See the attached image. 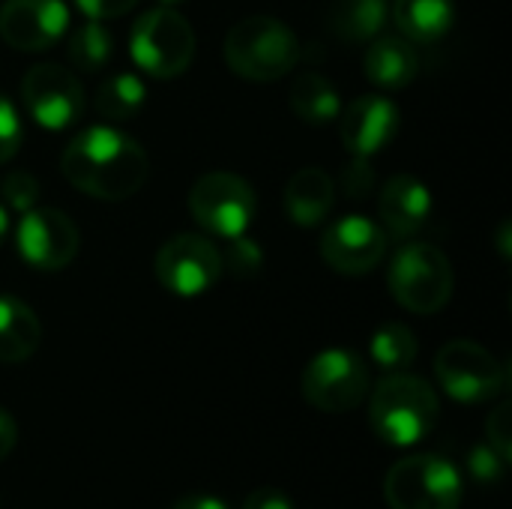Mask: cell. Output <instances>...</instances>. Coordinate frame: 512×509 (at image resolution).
Returning a JSON list of instances; mask_svg holds the SVG:
<instances>
[{"mask_svg": "<svg viewBox=\"0 0 512 509\" xmlns=\"http://www.w3.org/2000/svg\"><path fill=\"white\" fill-rule=\"evenodd\" d=\"M60 171L75 189L90 198L123 201L144 186L150 159L132 135L102 123L78 132L66 144L60 156Z\"/></svg>", "mask_w": 512, "mask_h": 509, "instance_id": "1", "label": "cell"}, {"mask_svg": "<svg viewBox=\"0 0 512 509\" xmlns=\"http://www.w3.org/2000/svg\"><path fill=\"white\" fill-rule=\"evenodd\" d=\"M441 417V402L426 378L390 372L369 399L372 432L390 447H414L426 441Z\"/></svg>", "mask_w": 512, "mask_h": 509, "instance_id": "2", "label": "cell"}, {"mask_svg": "<svg viewBox=\"0 0 512 509\" xmlns=\"http://www.w3.org/2000/svg\"><path fill=\"white\" fill-rule=\"evenodd\" d=\"M222 54L234 75L246 81H276L297 66L300 39L279 18L249 15L228 30Z\"/></svg>", "mask_w": 512, "mask_h": 509, "instance_id": "3", "label": "cell"}, {"mask_svg": "<svg viewBox=\"0 0 512 509\" xmlns=\"http://www.w3.org/2000/svg\"><path fill=\"white\" fill-rule=\"evenodd\" d=\"M396 303L414 315H435L453 297V264L432 243H405L387 270Z\"/></svg>", "mask_w": 512, "mask_h": 509, "instance_id": "4", "label": "cell"}, {"mask_svg": "<svg viewBox=\"0 0 512 509\" xmlns=\"http://www.w3.org/2000/svg\"><path fill=\"white\" fill-rule=\"evenodd\" d=\"M129 54L144 75L159 81L177 78L195 57V30L174 6L147 9L132 27Z\"/></svg>", "mask_w": 512, "mask_h": 509, "instance_id": "5", "label": "cell"}, {"mask_svg": "<svg viewBox=\"0 0 512 509\" xmlns=\"http://www.w3.org/2000/svg\"><path fill=\"white\" fill-rule=\"evenodd\" d=\"M384 501L390 509H459L462 474L435 453L399 459L384 477Z\"/></svg>", "mask_w": 512, "mask_h": 509, "instance_id": "6", "label": "cell"}, {"mask_svg": "<svg viewBox=\"0 0 512 509\" xmlns=\"http://www.w3.org/2000/svg\"><path fill=\"white\" fill-rule=\"evenodd\" d=\"M372 375L366 360L351 348H327L309 360L300 378L303 399L324 414H345L366 402Z\"/></svg>", "mask_w": 512, "mask_h": 509, "instance_id": "7", "label": "cell"}, {"mask_svg": "<svg viewBox=\"0 0 512 509\" xmlns=\"http://www.w3.org/2000/svg\"><path fill=\"white\" fill-rule=\"evenodd\" d=\"M435 378L441 390L462 405L492 402L507 387L504 363L471 339H453L435 354Z\"/></svg>", "mask_w": 512, "mask_h": 509, "instance_id": "8", "label": "cell"}, {"mask_svg": "<svg viewBox=\"0 0 512 509\" xmlns=\"http://www.w3.org/2000/svg\"><path fill=\"white\" fill-rule=\"evenodd\" d=\"M189 213L207 234L234 240L243 237L255 219V192L231 171H210L192 183Z\"/></svg>", "mask_w": 512, "mask_h": 509, "instance_id": "9", "label": "cell"}, {"mask_svg": "<svg viewBox=\"0 0 512 509\" xmlns=\"http://www.w3.org/2000/svg\"><path fill=\"white\" fill-rule=\"evenodd\" d=\"M153 273L174 297H201L222 276V252L204 234H177L156 252Z\"/></svg>", "mask_w": 512, "mask_h": 509, "instance_id": "10", "label": "cell"}, {"mask_svg": "<svg viewBox=\"0 0 512 509\" xmlns=\"http://www.w3.org/2000/svg\"><path fill=\"white\" fill-rule=\"evenodd\" d=\"M21 99L27 114L48 132H63L78 123L84 111L81 81L57 63H36L24 72Z\"/></svg>", "mask_w": 512, "mask_h": 509, "instance_id": "11", "label": "cell"}, {"mask_svg": "<svg viewBox=\"0 0 512 509\" xmlns=\"http://www.w3.org/2000/svg\"><path fill=\"white\" fill-rule=\"evenodd\" d=\"M15 243H18L21 258L33 270L57 273L75 261L78 246H81V234L63 210L30 207L27 213H21Z\"/></svg>", "mask_w": 512, "mask_h": 509, "instance_id": "12", "label": "cell"}, {"mask_svg": "<svg viewBox=\"0 0 512 509\" xmlns=\"http://www.w3.org/2000/svg\"><path fill=\"white\" fill-rule=\"evenodd\" d=\"M390 234L384 231V225H378L369 216L351 213L336 219L324 237H321V258L345 276H363L372 273L384 255H387V243Z\"/></svg>", "mask_w": 512, "mask_h": 509, "instance_id": "13", "label": "cell"}, {"mask_svg": "<svg viewBox=\"0 0 512 509\" xmlns=\"http://www.w3.org/2000/svg\"><path fill=\"white\" fill-rule=\"evenodd\" d=\"M66 27L69 9L63 0H6L0 6V36L15 51H48Z\"/></svg>", "mask_w": 512, "mask_h": 509, "instance_id": "14", "label": "cell"}, {"mask_svg": "<svg viewBox=\"0 0 512 509\" xmlns=\"http://www.w3.org/2000/svg\"><path fill=\"white\" fill-rule=\"evenodd\" d=\"M339 135L351 156L372 159L399 135V108L381 93L357 96L339 114Z\"/></svg>", "mask_w": 512, "mask_h": 509, "instance_id": "15", "label": "cell"}, {"mask_svg": "<svg viewBox=\"0 0 512 509\" xmlns=\"http://www.w3.org/2000/svg\"><path fill=\"white\" fill-rule=\"evenodd\" d=\"M378 213L387 234L414 237L432 216V192L414 174H396L381 192Z\"/></svg>", "mask_w": 512, "mask_h": 509, "instance_id": "16", "label": "cell"}, {"mask_svg": "<svg viewBox=\"0 0 512 509\" xmlns=\"http://www.w3.org/2000/svg\"><path fill=\"white\" fill-rule=\"evenodd\" d=\"M336 204V183L324 168H300L285 186V210L294 225H321Z\"/></svg>", "mask_w": 512, "mask_h": 509, "instance_id": "17", "label": "cell"}, {"mask_svg": "<svg viewBox=\"0 0 512 509\" xmlns=\"http://www.w3.org/2000/svg\"><path fill=\"white\" fill-rule=\"evenodd\" d=\"M363 72L381 90H402L420 72V57L414 42L405 36H375L363 57Z\"/></svg>", "mask_w": 512, "mask_h": 509, "instance_id": "18", "label": "cell"}, {"mask_svg": "<svg viewBox=\"0 0 512 509\" xmlns=\"http://www.w3.org/2000/svg\"><path fill=\"white\" fill-rule=\"evenodd\" d=\"M390 15L399 27V36L414 45H432L453 30L456 0H396Z\"/></svg>", "mask_w": 512, "mask_h": 509, "instance_id": "19", "label": "cell"}, {"mask_svg": "<svg viewBox=\"0 0 512 509\" xmlns=\"http://www.w3.org/2000/svg\"><path fill=\"white\" fill-rule=\"evenodd\" d=\"M42 324L36 312L18 297L0 294V363H24L36 354Z\"/></svg>", "mask_w": 512, "mask_h": 509, "instance_id": "20", "label": "cell"}, {"mask_svg": "<svg viewBox=\"0 0 512 509\" xmlns=\"http://www.w3.org/2000/svg\"><path fill=\"white\" fill-rule=\"evenodd\" d=\"M291 111L309 126H327L339 120L342 99L330 78L318 72H303L291 87Z\"/></svg>", "mask_w": 512, "mask_h": 509, "instance_id": "21", "label": "cell"}, {"mask_svg": "<svg viewBox=\"0 0 512 509\" xmlns=\"http://www.w3.org/2000/svg\"><path fill=\"white\" fill-rule=\"evenodd\" d=\"M390 21L387 0H339L333 6L330 24L348 42H369L384 33Z\"/></svg>", "mask_w": 512, "mask_h": 509, "instance_id": "22", "label": "cell"}, {"mask_svg": "<svg viewBox=\"0 0 512 509\" xmlns=\"http://www.w3.org/2000/svg\"><path fill=\"white\" fill-rule=\"evenodd\" d=\"M147 99V84L135 75V72H117L111 78H105L96 90V111L105 120H129L141 111Z\"/></svg>", "mask_w": 512, "mask_h": 509, "instance_id": "23", "label": "cell"}, {"mask_svg": "<svg viewBox=\"0 0 512 509\" xmlns=\"http://www.w3.org/2000/svg\"><path fill=\"white\" fill-rule=\"evenodd\" d=\"M417 336L405 324H384L372 333L369 354L384 372H405L417 360Z\"/></svg>", "mask_w": 512, "mask_h": 509, "instance_id": "24", "label": "cell"}, {"mask_svg": "<svg viewBox=\"0 0 512 509\" xmlns=\"http://www.w3.org/2000/svg\"><path fill=\"white\" fill-rule=\"evenodd\" d=\"M114 39L102 27V21H84L69 33V60L81 72H99L111 60Z\"/></svg>", "mask_w": 512, "mask_h": 509, "instance_id": "25", "label": "cell"}, {"mask_svg": "<svg viewBox=\"0 0 512 509\" xmlns=\"http://www.w3.org/2000/svg\"><path fill=\"white\" fill-rule=\"evenodd\" d=\"M261 264H264V255L255 240H246V237L228 240V249L222 255V273L228 270L234 276H252V273H258Z\"/></svg>", "mask_w": 512, "mask_h": 509, "instance_id": "26", "label": "cell"}, {"mask_svg": "<svg viewBox=\"0 0 512 509\" xmlns=\"http://www.w3.org/2000/svg\"><path fill=\"white\" fill-rule=\"evenodd\" d=\"M465 468H468V477L477 480L480 486H492L504 477L507 471V462L489 447V444H474L468 450V459H465Z\"/></svg>", "mask_w": 512, "mask_h": 509, "instance_id": "27", "label": "cell"}, {"mask_svg": "<svg viewBox=\"0 0 512 509\" xmlns=\"http://www.w3.org/2000/svg\"><path fill=\"white\" fill-rule=\"evenodd\" d=\"M486 444L510 465L512 462V405L507 399H501L495 408H492V414H489V420H486Z\"/></svg>", "mask_w": 512, "mask_h": 509, "instance_id": "28", "label": "cell"}, {"mask_svg": "<svg viewBox=\"0 0 512 509\" xmlns=\"http://www.w3.org/2000/svg\"><path fill=\"white\" fill-rule=\"evenodd\" d=\"M0 192H3V198H6V204L12 210L27 213L39 198V180L33 174H27V171H12V174L3 177Z\"/></svg>", "mask_w": 512, "mask_h": 509, "instance_id": "29", "label": "cell"}, {"mask_svg": "<svg viewBox=\"0 0 512 509\" xmlns=\"http://www.w3.org/2000/svg\"><path fill=\"white\" fill-rule=\"evenodd\" d=\"M24 141V129H21V117L15 111V105L9 99L0 96V165L9 162L18 147Z\"/></svg>", "mask_w": 512, "mask_h": 509, "instance_id": "30", "label": "cell"}, {"mask_svg": "<svg viewBox=\"0 0 512 509\" xmlns=\"http://www.w3.org/2000/svg\"><path fill=\"white\" fill-rule=\"evenodd\" d=\"M372 183H375V174H372L369 159L354 156V162H351V165H348V171L342 174L345 195H348V198H366V195L372 192Z\"/></svg>", "mask_w": 512, "mask_h": 509, "instance_id": "31", "label": "cell"}, {"mask_svg": "<svg viewBox=\"0 0 512 509\" xmlns=\"http://www.w3.org/2000/svg\"><path fill=\"white\" fill-rule=\"evenodd\" d=\"M138 0H75V6L93 21H111L126 15Z\"/></svg>", "mask_w": 512, "mask_h": 509, "instance_id": "32", "label": "cell"}, {"mask_svg": "<svg viewBox=\"0 0 512 509\" xmlns=\"http://www.w3.org/2000/svg\"><path fill=\"white\" fill-rule=\"evenodd\" d=\"M243 509H294V501L282 489H255Z\"/></svg>", "mask_w": 512, "mask_h": 509, "instance_id": "33", "label": "cell"}, {"mask_svg": "<svg viewBox=\"0 0 512 509\" xmlns=\"http://www.w3.org/2000/svg\"><path fill=\"white\" fill-rule=\"evenodd\" d=\"M18 444V426H15V417L9 411L0 408V462L15 450Z\"/></svg>", "mask_w": 512, "mask_h": 509, "instance_id": "34", "label": "cell"}, {"mask_svg": "<svg viewBox=\"0 0 512 509\" xmlns=\"http://www.w3.org/2000/svg\"><path fill=\"white\" fill-rule=\"evenodd\" d=\"M171 509H231L225 501H219L216 495H207V492H192V495H183Z\"/></svg>", "mask_w": 512, "mask_h": 509, "instance_id": "35", "label": "cell"}, {"mask_svg": "<svg viewBox=\"0 0 512 509\" xmlns=\"http://www.w3.org/2000/svg\"><path fill=\"white\" fill-rule=\"evenodd\" d=\"M6 237H9V213H6V207L0 204V246H3Z\"/></svg>", "mask_w": 512, "mask_h": 509, "instance_id": "36", "label": "cell"}, {"mask_svg": "<svg viewBox=\"0 0 512 509\" xmlns=\"http://www.w3.org/2000/svg\"><path fill=\"white\" fill-rule=\"evenodd\" d=\"M162 6H177V3H183V0H159Z\"/></svg>", "mask_w": 512, "mask_h": 509, "instance_id": "37", "label": "cell"}]
</instances>
